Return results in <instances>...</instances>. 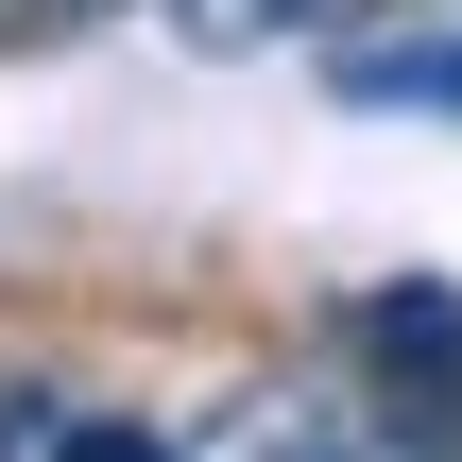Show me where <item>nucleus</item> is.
I'll return each instance as SVG.
<instances>
[{"mask_svg":"<svg viewBox=\"0 0 462 462\" xmlns=\"http://www.w3.org/2000/svg\"><path fill=\"white\" fill-rule=\"evenodd\" d=\"M326 86H343L360 120H462V34H343Z\"/></svg>","mask_w":462,"mask_h":462,"instance_id":"1","label":"nucleus"},{"mask_svg":"<svg viewBox=\"0 0 462 462\" xmlns=\"http://www.w3.org/2000/svg\"><path fill=\"white\" fill-rule=\"evenodd\" d=\"M360 360H377L394 394H446V377H462V291H446V274H394V291L360 309Z\"/></svg>","mask_w":462,"mask_h":462,"instance_id":"2","label":"nucleus"},{"mask_svg":"<svg viewBox=\"0 0 462 462\" xmlns=\"http://www.w3.org/2000/svg\"><path fill=\"white\" fill-rule=\"evenodd\" d=\"M154 17H171L189 51H274V34H326V51H343V34L394 17V0H154Z\"/></svg>","mask_w":462,"mask_h":462,"instance_id":"3","label":"nucleus"},{"mask_svg":"<svg viewBox=\"0 0 462 462\" xmlns=\"http://www.w3.org/2000/svg\"><path fill=\"white\" fill-rule=\"evenodd\" d=\"M223 462H377V429H360L343 394H274V411H240Z\"/></svg>","mask_w":462,"mask_h":462,"instance_id":"4","label":"nucleus"},{"mask_svg":"<svg viewBox=\"0 0 462 462\" xmlns=\"http://www.w3.org/2000/svg\"><path fill=\"white\" fill-rule=\"evenodd\" d=\"M34 462H171V429H137V411H51Z\"/></svg>","mask_w":462,"mask_h":462,"instance_id":"5","label":"nucleus"},{"mask_svg":"<svg viewBox=\"0 0 462 462\" xmlns=\"http://www.w3.org/2000/svg\"><path fill=\"white\" fill-rule=\"evenodd\" d=\"M394 462H462V377L446 394H394Z\"/></svg>","mask_w":462,"mask_h":462,"instance_id":"6","label":"nucleus"},{"mask_svg":"<svg viewBox=\"0 0 462 462\" xmlns=\"http://www.w3.org/2000/svg\"><path fill=\"white\" fill-rule=\"evenodd\" d=\"M51 446V411H34V394H0V462H34Z\"/></svg>","mask_w":462,"mask_h":462,"instance_id":"7","label":"nucleus"},{"mask_svg":"<svg viewBox=\"0 0 462 462\" xmlns=\"http://www.w3.org/2000/svg\"><path fill=\"white\" fill-rule=\"evenodd\" d=\"M17 17H34V34H86V17H120V0H17Z\"/></svg>","mask_w":462,"mask_h":462,"instance_id":"8","label":"nucleus"},{"mask_svg":"<svg viewBox=\"0 0 462 462\" xmlns=\"http://www.w3.org/2000/svg\"><path fill=\"white\" fill-rule=\"evenodd\" d=\"M0 51H34V17H17V0H0Z\"/></svg>","mask_w":462,"mask_h":462,"instance_id":"9","label":"nucleus"}]
</instances>
